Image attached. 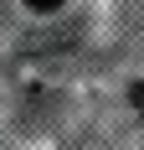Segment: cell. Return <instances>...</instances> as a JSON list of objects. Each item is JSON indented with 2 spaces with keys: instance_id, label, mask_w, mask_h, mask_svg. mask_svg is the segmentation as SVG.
<instances>
[{
  "instance_id": "obj_1",
  "label": "cell",
  "mask_w": 144,
  "mask_h": 150,
  "mask_svg": "<svg viewBox=\"0 0 144 150\" xmlns=\"http://www.w3.org/2000/svg\"><path fill=\"white\" fill-rule=\"evenodd\" d=\"M129 104H134V109L144 114V83H134V88H129Z\"/></svg>"
},
{
  "instance_id": "obj_2",
  "label": "cell",
  "mask_w": 144,
  "mask_h": 150,
  "mask_svg": "<svg viewBox=\"0 0 144 150\" xmlns=\"http://www.w3.org/2000/svg\"><path fill=\"white\" fill-rule=\"evenodd\" d=\"M26 5H31V11H57L62 0H26Z\"/></svg>"
}]
</instances>
